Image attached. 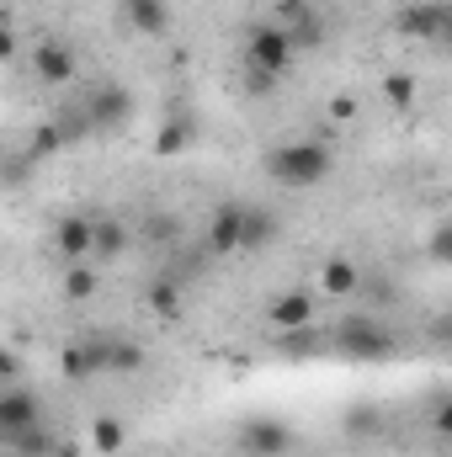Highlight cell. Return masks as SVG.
I'll use <instances>...</instances> for the list:
<instances>
[{"label":"cell","mask_w":452,"mask_h":457,"mask_svg":"<svg viewBox=\"0 0 452 457\" xmlns=\"http://www.w3.org/2000/svg\"><path fill=\"white\" fill-rule=\"evenodd\" d=\"M16 372H21L16 351H11V345H0V388H5V383H16Z\"/></svg>","instance_id":"obj_27"},{"label":"cell","mask_w":452,"mask_h":457,"mask_svg":"<svg viewBox=\"0 0 452 457\" xmlns=\"http://www.w3.org/2000/svg\"><path fill=\"white\" fill-rule=\"evenodd\" d=\"M80 107H86V117H91V128H113V122L128 117L133 96H128L122 86H102V91H91V102H80Z\"/></svg>","instance_id":"obj_12"},{"label":"cell","mask_w":452,"mask_h":457,"mask_svg":"<svg viewBox=\"0 0 452 457\" xmlns=\"http://www.w3.org/2000/svg\"><path fill=\"white\" fill-rule=\"evenodd\" d=\"M91 372H138L144 367V345L138 341H91Z\"/></svg>","instance_id":"obj_8"},{"label":"cell","mask_w":452,"mask_h":457,"mask_svg":"<svg viewBox=\"0 0 452 457\" xmlns=\"http://www.w3.org/2000/svg\"><path fill=\"white\" fill-rule=\"evenodd\" d=\"M288 447H293V426L277 415H255L239 426V453L245 457H282Z\"/></svg>","instance_id":"obj_4"},{"label":"cell","mask_w":452,"mask_h":457,"mask_svg":"<svg viewBox=\"0 0 452 457\" xmlns=\"http://www.w3.org/2000/svg\"><path fill=\"white\" fill-rule=\"evenodd\" d=\"M122 21L138 37H160L171 27V0H122Z\"/></svg>","instance_id":"obj_11"},{"label":"cell","mask_w":452,"mask_h":457,"mask_svg":"<svg viewBox=\"0 0 452 457\" xmlns=\"http://www.w3.org/2000/svg\"><path fill=\"white\" fill-rule=\"evenodd\" d=\"M144 298H149V309H155L160 320H176V314H181V287H176L171 277H155Z\"/></svg>","instance_id":"obj_20"},{"label":"cell","mask_w":452,"mask_h":457,"mask_svg":"<svg viewBox=\"0 0 452 457\" xmlns=\"http://www.w3.org/2000/svg\"><path fill=\"white\" fill-rule=\"evenodd\" d=\"M394 27H399L405 37H442V32H448V5H437V0H421V5H405Z\"/></svg>","instance_id":"obj_9"},{"label":"cell","mask_w":452,"mask_h":457,"mask_svg":"<svg viewBox=\"0 0 452 457\" xmlns=\"http://www.w3.org/2000/svg\"><path fill=\"white\" fill-rule=\"evenodd\" d=\"M122 442H128V431H122V420H113V415H102V420L91 426V447H96L102 457L122 453Z\"/></svg>","instance_id":"obj_22"},{"label":"cell","mask_w":452,"mask_h":457,"mask_svg":"<svg viewBox=\"0 0 452 457\" xmlns=\"http://www.w3.org/2000/svg\"><path fill=\"white\" fill-rule=\"evenodd\" d=\"M277 213L272 208H261V203H239V250H261V245H272L277 239Z\"/></svg>","instance_id":"obj_10"},{"label":"cell","mask_w":452,"mask_h":457,"mask_svg":"<svg viewBox=\"0 0 452 457\" xmlns=\"http://www.w3.org/2000/svg\"><path fill=\"white\" fill-rule=\"evenodd\" d=\"M149 239H171V234H176V219H165V213H160V219H149Z\"/></svg>","instance_id":"obj_28"},{"label":"cell","mask_w":452,"mask_h":457,"mask_svg":"<svg viewBox=\"0 0 452 457\" xmlns=\"http://www.w3.org/2000/svg\"><path fill=\"white\" fill-rule=\"evenodd\" d=\"M91 250L96 255H122L128 250V224L122 219H91Z\"/></svg>","instance_id":"obj_18"},{"label":"cell","mask_w":452,"mask_h":457,"mask_svg":"<svg viewBox=\"0 0 452 457\" xmlns=\"http://www.w3.org/2000/svg\"><path fill=\"white\" fill-rule=\"evenodd\" d=\"M27 64H32V75H38L43 86H70V80H75V48H70V43H38V48L27 54Z\"/></svg>","instance_id":"obj_6"},{"label":"cell","mask_w":452,"mask_h":457,"mask_svg":"<svg viewBox=\"0 0 452 457\" xmlns=\"http://www.w3.org/2000/svg\"><path fill=\"white\" fill-rule=\"evenodd\" d=\"M187 144H197V122H192L187 112H176L160 133H155V154H181Z\"/></svg>","instance_id":"obj_16"},{"label":"cell","mask_w":452,"mask_h":457,"mask_svg":"<svg viewBox=\"0 0 452 457\" xmlns=\"http://www.w3.org/2000/svg\"><path fill=\"white\" fill-rule=\"evenodd\" d=\"M320 287H325V298H351V293L362 287V266L346 261V255H331V261L320 266Z\"/></svg>","instance_id":"obj_14"},{"label":"cell","mask_w":452,"mask_h":457,"mask_svg":"<svg viewBox=\"0 0 452 457\" xmlns=\"http://www.w3.org/2000/svg\"><path fill=\"white\" fill-rule=\"evenodd\" d=\"M331 112H336V117H351V112H356V102H351V96H336V102H331Z\"/></svg>","instance_id":"obj_29"},{"label":"cell","mask_w":452,"mask_h":457,"mask_svg":"<svg viewBox=\"0 0 452 457\" xmlns=\"http://www.w3.org/2000/svg\"><path fill=\"white\" fill-rule=\"evenodd\" d=\"M54 245H59V255H64V261H86V255H91V219H86V213L59 219Z\"/></svg>","instance_id":"obj_13"},{"label":"cell","mask_w":452,"mask_h":457,"mask_svg":"<svg viewBox=\"0 0 452 457\" xmlns=\"http://www.w3.org/2000/svg\"><path fill=\"white\" fill-rule=\"evenodd\" d=\"M293 37L282 32V27H266V21H255L250 27V37H245V70L250 75H261V80H282L288 70H293Z\"/></svg>","instance_id":"obj_3"},{"label":"cell","mask_w":452,"mask_h":457,"mask_svg":"<svg viewBox=\"0 0 452 457\" xmlns=\"http://www.w3.org/2000/svg\"><path fill=\"white\" fill-rule=\"evenodd\" d=\"M383 96H389V107H410L415 102V80L410 75H389L383 80Z\"/></svg>","instance_id":"obj_24"},{"label":"cell","mask_w":452,"mask_h":457,"mask_svg":"<svg viewBox=\"0 0 452 457\" xmlns=\"http://www.w3.org/2000/svg\"><path fill=\"white\" fill-rule=\"evenodd\" d=\"M5 442H11V453H16V457H48V453H54V436L43 431V420H38V426H27V431H16V436H5Z\"/></svg>","instance_id":"obj_21"},{"label":"cell","mask_w":452,"mask_h":457,"mask_svg":"<svg viewBox=\"0 0 452 457\" xmlns=\"http://www.w3.org/2000/svg\"><path fill=\"white\" fill-rule=\"evenodd\" d=\"M314 293H282V298H272L266 303V320H272V330L277 336H288V330H304V325H314Z\"/></svg>","instance_id":"obj_7"},{"label":"cell","mask_w":452,"mask_h":457,"mask_svg":"<svg viewBox=\"0 0 452 457\" xmlns=\"http://www.w3.org/2000/svg\"><path fill=\"white\" fill-rule=\"evenodd\" d=\"M208 250H213V255H234V250H239V203H224V208L208 219Z\"/></svg>","instance_id":"obj_15"},{"label":"cell","mask_w":452,"mask_h":457,"mask_svg":"<svg viewBox=\"0 0 452 457\" xmlns=\"http://www.w3.org/2000/svg\"><path fill=\"white\" fill-rule=\"evenodd\" d=\"M96 282H102V277H96V271H91L86 261H70V271H64V282H59V293H64L70 303H86V298L96 293Z\"/></svg>","instance_id":"obj_19"},{"label":"cell","mask_w":452,"mask_h":457,"mask_svg":"<svg viewBox=\"0 0 452 457\" xmlns=\"http://www.w3.org/2000/svg\"><path fill=\"white\" fill-rule=\"evenodd\" d=\"M331 351L351 356V361H383L394 351V330L378 314H346L336 330H331Z\"/></svg>","instance_id":"obj_2"},{"label":"cell","mask_w":452,"mask_h":457,"mask_svg":"<svg viewBox=\"0 0 452 457\" xmlns=\"http://www.w3.org/2000/svg\"><path fill=\"white\" fill-rule=\"evenodd\" d=\"M16 59V32H11V16L0 11V64H11Z\"/></svg>","instance_id":"obj_26"},{"label":"cell","mask_w":452,"mask_h":457,"mask_svg":"<svg viewBox=\"0 0 452 457\" xmlns=\"http://www.w3.org/2000/svg\"><path fill=\"white\" fill-rule=\"evenodd\" d=\"M331 165H336V154H331L325 138H288V144H277V149L266 154L272 181H282V187H293V192L320 187V181L331 176Z\"/></svg>","instance_id":"obj_1"},{"label":"cell","mask_w":452,"mask_h":457,"mask_svg":"<svg viewBox=\"0 0 452 457\" xmlns=\"http://www.w3.org/2000/svg\"><path fill=\"white\" fill-rule=\"evenodd\" d=\"M59 149H64V133H59V122L38 128V133L27 138V160H48V154H59Z\"/></svg>","instance_id":"obj_23"},{"label":"cell","mask_w":452,"mask_h":457,"mask_svg":"<svg viewBox=\"0 0 452 457\" xmlns=\"http://www.w3.org/2000/svg\"><path fill=\"white\" fill-rule=\"evenodd\" d=\"M38 420H43L38 394L5 383V388H0V436H16V431H27V426H38Z\"/></svg>","instance_id":"obj_5"},{"label":"cell","mask_w":452,"mask_h":457,"mask_svg":"<svg viewBox=\"0 0 452 457\" xmlns=\"http://www.w3.org/2000/svg\"><path fill=\"white\" fill-rule=\"evenodd\" d=\"M59 367H64V378H91V351L86 345H64Z\"/></svg>","instance_id":"obj_25"},{"label":"cell","mask_w":452,"mask_h":457,"mask_svg":"<svg viewBox=\"0 0 452 457\" xmlns=\"http://www.w3.org/2000/svg\"><path fill=\"white\" fill-rule=\"evenodd\" d=\"M331 336H320L314 325H304V330H288V336H277V351L288 356V361H309V351H325Z\"/></svg>","instance_id":"obj_17"}]
</instances>
